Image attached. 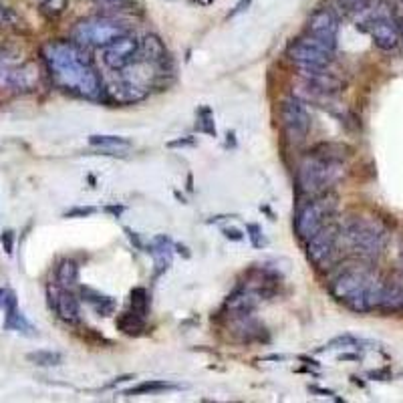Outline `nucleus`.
<instances>
[{
	"mask_svg": "<svg viewBox=\"0 0 403 403\" xmlns=\"http://www.w3.org/2000/svg\"><path fill=\"white\" fill-rule=\"evenodd\" d=\"M26 359L38 367H57L63 363V355L57 351H46V349H40V351H32L26 355Z\"/></svg>",
	"mask_w": 403,
	"mask_h": 403,
	"instance_id": "obj_23",
	"label": "nucleus"
},
{
	"mask_svg": "<svg viewBox=\"0 0 403 403\" xmlns=\"http://www.w3.org/2000/svg\"><path fill=\"white\" fill-rule=\"evenodd\" d=\"M46 298H48V307L57 313V317L69 325H75L81 321V309H79V300L77 296L63 286H55L50 284L46 288Z\"/></svg>",
	"mask_w": 403,
	"mask_h": 403,
	"instance_id": "obj_13",
	"label": "nucleus"
},
{
	"mask_svg": "<svg viewBox=\"0 0 403 403\" xmlns=\"http://www.w3.org/2000/svg\"><path fill=\"white\" fill-rule=\"evenodd\" d=\"M307 36L335 53L339 40V18L331 8L315 10L307 20Z\"/></svg>",
	"mask_w": 403,
	"mask_h": 403,
	"instance_id": "obj_10",
	"label": "nucleus"
},
{
	"mask_svg": "<svg viewBox=\"0 0 403 403\" xmlns=\"http://www.w3.org/2000/svg\"><path fill=\"white\" fill-rule=\"evenodd\" d=\"M125 232H127V236H129L131 244H135V248H143V244H141V240H139V236H137L135 232H131L129 228H125Z\"/></svg>",
	"mask_w": 403,
	"mask_h": 403,
	"instance_id": "obj_39",
	"label": "nucleus"
},
{
	"mask_svg": "<svg viewBox=\"0 0 403 403\" xmlns=\"http://www.w3.org/2000/svg\"><path fill=\"white\" fill-rule=\"evenodd\" d=\"M89 145L93 147H101L105 151L103 156H115L111 151H119V149H129L131 141L119 135H89Z\"/></svg>",
	"mask_w": 403,
	"mask_h": 403,
	"instance_id": "obj_20",
	"label": "nucleus"
},
{
	"mask_svg": "<svg viewBox=\"0 0 403 403\" xmlns=\"http://www.w3.org/2000/svg\"><path fill=\"white\" fill-rule=\"evenodd\" d=\"M107 95L111 97V101H115V103H137V101H143L147 95H149V89L135 83L133 79L125 77L123 73H119L117 81H113L107 89Z\"/></svg>",
	"mask_w": 403,
	"mask_h": 403,
	"instance_id": "obj_15",
	"label": "nucleus"
},
{
	"mask_svg": "<svg viewBox=\"0 0 403 403\" xmlns=\"http://www.w3.org/2000/svg\"><path fill=\"white\" fill-rule=\"evenodd\" d=\"M224 232V236L228 238V240H234V242H240L244 236H242V232L240 230H236V228H224L222 230Z\"/></svg>",
	"mask_w": 403,
	"mask_h": 403,
	"instance_id": "obj_36",
	"label": "nucleus"
},
{
	"mask_svg": "<svg viewBox=\"0 0 403 403\" xmlns=\"http://www.w3.org/2000/svg\"><path fill=\"white\" fill-rule=\"evenodd\" d=\"M335 4L343 14L355 16V14H363L369 10L371 0H335Z\"/></svg>",
	"mask_w": 403,
	"mask_h": 403,
	"instance_id": "obj_24",
	"label": "nucleus"
},
{
	"mask_svg": "<svg viewBox=\"0 0 403 403\" xmlns=\"http://www.w3.org/2000/svg\"><path fill=\"white\" fill-rule=\"evenodd\" d=\"M280 123L286 139L294 145L302 143L309 137L311 131V113L305 107V103L294 95L282 101L280 107Z\"/></svg>",
	"mask_w": 403,
	"mask_h": 403,
	"instance_id": "obj_8",
	"label": "nucleus"
},
{
	"mask_svg": "<svg viewBox=\"0 0 403 403\" xmlns=\"http://www.w3.org/2000/svg\"><path fill=\"white\" fill-rule=\"evenodd\" d=\"M4 329H6V331H18V333H28V331H32L30 323L24 319V315H22L18 309L6 315V319H4Z\"/></svg>",
	"mask_w": 403,
	"mask_h": 403,
	"instance_id": "obj_26",
	"label": "nucleus"
},
{
	"mask_svg": "<svg viewBox=\"0 0 403 403\" xmlns=\"http://www.w3.org/2000/svg\"><path fill=\"white\" fill-rule=\"evenodd\" d=\"M397 28H399V36L403 40V18H397Z\"/></svg>",
	"mask_w": 403,
	"mask_h": 403,
	"instance_id": "obj_41",
	"label": "nucleus"
},
{
	"mask_svg": "<svg viewBox=\"0 0 403 403\" xmlns=\"http://www.w3.org/2000/svg\"><path fill=\"white\" fill-rule=\"evenodd\" d=\"M105 212H109V214H113L117 218V216H121L125 212V206H105Z\"/></svg>",
	"mask_w": 403,
	"mask_h": 403,
	"instance_id": "obj_38",
	"label": "nucleus"
},
{
	"mask_svg": "<svg viewBox=\"0 0 403 403\" xmlns=\"http://www.w3.org/2000/svg\"><path fill=\"white\" fill-rule=\"evenodd\" d=\"M198 129L208 133V135H216V125H214V117H212L210 107H202L198 111Z\"/></svg>",
	"mask_w": 403,
	"mask_h": 403,
	"instance_id": "obj_28",
	"label": "nucleus"
},
{
	"mask_svg": "<svg viewBox=\"0 0 403 403\" xmlns=\"http://www.w3.org/2000/svg\"><path fill=\"white\" fill-rule=\"evenodd\" d=\"M252 4V0H238V4L234 6V10L228 14V18H232V16H236V14H240V12H244V10H248V6Z\"/></svg>",
	"mask_w": 403,
	"mask_h": 403,
	"instance_id": "obj_35",
	"label": "nucleus"
},
{
	"mask_svg": "<svg viewBox=\"0 0 403 403\" xmlns=\"http://www.w3.org/2000/svg\"><path fill=\"white\" fill-rule=\"evenodd\" d=\"M258 302H260V292L246 288V286H240L226 298L224 311L234 319H242V317H250L254 313Z\"/></svg>",
	"mask_w": 403,
	"mask_h": 403,
	"instance_id": "obj_14",
	"label": "nucleus"
},
{
	"mask_svg": "<svg viewBox=\"0 0 403 403\" xmlns=\"http://www.w3.org/2000/svg\"><path fill=\"white\" fill-rule=\"evenodd\" d=\"M174 242L170 236H156L151 240L147 252L154 256V264H156V272L154 276H162L170 266H172V256H174Z\"/></svg>",
	"mask_w": 403,
	"mask_h": 403,
	"instance_id": "obj_16",
	"label": "nucleus"
},
{
	"mask_svg": "<svg viewBox=\"0 0 403 403\" xmlns=\"http://www.w3.org/2000/svg\"><path fill=\"white\" fill-rule=\"evenodd\" d=\"M115 327H117L123 335H129V337H139V335H143L145 329H147L145 317L139 315V313H135V311H131V309L125 311V313H121V315L117 317Z\"/></svg>",
	"mask_w": 403,
	"mask_h": 403,
	"instance_id": "obj_19",
	"label": "nucleus"
},
{
	"mask_svg": "<svg viewBox=\"0 0 403 403\" xmlns=\"http://www.w3.org/2000/svg\"><path fill=\"white\" fill-rule=\"evenodd\" d=\"M357 345H361V341L357 337H353V335H339L333 341H329V345H325V349H343V347L349 349V347H357Z\"/></svg>",
	"mask_w": 403,
	"mask_h": 403,
	"instance_id": "obj_30",
	"label": "nucleus"
},
{
	"mask_svg": "<svg viewBox=\"0 0 403 403\" xmlns=\"http://www.w3.org/2000/svg\"><path fill=\"white\" fill-rule=\"evenodd\" d=\"M246 234H248V238H250V244L254 246V248L266 246V240H264V236H262V228H260L258 224H248V226H246Z\"/></svg>",
	"mask_w": 403,
	"mask_h": 403,
	"instance_id": "obj_31",
	"label": "nucleus"
},
{
	"mask_svg": "<svg viewBox=\"0 0 403 403\" xmlns=\"http://www.w3.org/2000/svg\"><path fill=\"white\" fill-rule=\"evenodd\" d=\"M131 311L147 317L149 313V292L143 286H135L131 290Z\"/></svg>",
	"mask_w": 403,
	"mask_h": 403,
	"instance_id": "obj_25",
	"label": "nucleus"
},
{
	"mask_svg": "<svg viewBox=\"0 0 403 403\" xmlns=\"http://www.w3.org/2000/svg\"><path fill=\"white\" fill-rule=\"evenodd\" d=\"M101 8H109V10H123L125 6L131 4V0H95Z\"/></svg>",
	"mask_w": 403,
	"mask_h": 403,
	"instance_id": "obj_33",
	"label": "nucleus"
},
{
	"mask_svg": "<svg viewBox=\"0 0 403 403\" xmlns=\"http://www.w3.org/2000/svg\"><path fill=\"white\" fill-rule=\"evenodd\" d=\"M170 389H180V385L170 383V381H156V379H151V381H143V383H139V385L127 389L125 395H127V397H133V395H149V393H162V391H170Z\"/></svg>",
	"mask_w": 403,
	"mask_h": 403,
	"instance_id": "obj_22",
	"label": "nucleus"
},
{
	"mask_svg": "<svg viewBox=\"0 0 403 403\" xmlns=\"http://www.w3.org/2000/svg\"><path fill=\"white\" fill-rule=\"evenodd\" d=\"M345 174L343 160L333 154H315L307 156L298 164L296 170V186L298 192L307 198L327 194Z\"/></svg>",
	"mask_w": 403,
	"mask_h": 403,
	"instance_id": "obj_3",
	"label": "nucleus"
},
{
	"mask_svg": "<svg viewBox=\"0 0 403 403\" xmlns=\"http://www.w3.org/2000/svg\"><path fill=\"white\" fill-rule=\"evenodd\" d=\"M20 24V16L6 4L0 2V28H16Z\"/></svg>",
	"mask_w": 403,
	"mask_h": 403,
	"instance_id": "obj_29",
	"label": "nucleus"
},
{
	"mask_svg": "<svg viewBox=\"0 0 403 403\" xmlns=\"http://www.w3.org/2000/svg\"><path fill=\"white\" fill-rule=\"evenodd\" d=\"M339 240H341V230L329 222L325 228H321L315 236H311L307 240V256H309V260L317 268H327L333 262L335 254H337Z\"/></svg>",
	"mask_w": 403,
	"mask_h": 403,
	"instance_id": "obj_9",
	"label": "nucleus"
},
{
	"mask_svg": "<svg viewBox=\"0 0 403 403\" xmlns=\"http://www.w3.org/2000/svg\"><path fill=\"white\" fill-rule=\"evenodd\" d=\"M42 59L59 89L89 101L101 99L105 89L85 46L75 40H50L42 46Z\"/></svg>",
	"mask_w": 403,
	"mask_h": 403,
	"instance_id": "obj_1",
	"label": "nucleus"
},
{
	"mask_svg": "<svg viewBox=\"0 0 403 403\" xmlns=\"http://www.w3.org/2000/svg\"><path fill=\"white\" fill-rule=\"evenodd\" d=\"M79 280V266L75 260L71 258H65L59 262L57 266V284L63 286V288H71L75 286Z\"/></svg>",
	"mask_w": 403,
	"mask_h": 403,
	"instance_id": "obj_21",
	"label": "nucleus"
},
{
	"mask_svg": "<svg viewBox=\"0 0 403 403\" xmlns=\"http://www.w3.org/2000/svg\"><path fill=\"white\" fill-rule=\"evenodd\" d=\"M335 208H337L335 196H331L329 192L323 196H315L307 204H302L294 216V230H296L298 238L307 242L321 228H325L331 222Z\"/></svg>",
	"mask_w": 403,
	"mask_h": 403,
	"instance_id": "obj_6",
	"label": "nucleus"
},
{
	"mask_svg": "<svg viewBox=\"0 0 403 403\" xmlns=\"http://www.w3.org/2000/svg\"><path fill=\"white\" fill-rule=\"evenodd\" d=\"M67 4L69 0H44V2H40V10L48 18H57L67 10Z\"/></svg>",
	"mask_w": 403,
	"mask_h": 403,
	"instance_id": "obj_27",
	"label": "nucleus"
},
{
	"mask_svg": "<svg viewBox=\"0 0 403 403\" xmlns=\"http://www.w3.org/2000/svg\"><path fill=\"white\" fill-rule=\"evenodd\" d=\"M184 145H194V139L192 137H186V139H176V141H170L168 147H184Z\"/></svg>",
	"mask_w": 403,
	"mask_h": 403,
	"instance_id": "obj_37",
	"label": "nucleus"
},
{
	"mask_svg": "<svg viewBox=\"0 0 403 403\" xmlns=\"http://www.w3.org/2000/svg\"><path fill=\"white\" fill-rule=\"evenodd\" d=\"M40 2H44V0H38V4H40Z\"/></svg>",
	"mask_w": 403,
	"mask_h": 403,
	"instance_id": "obj_42",
	"label": "nucleus"
},
{
	"mask_svg": "<svg viewBox=\"0 0 403 403\" xmlns=\"http://www.w3.org/2000/svg\"><path fill=\"white\" fill-rule=\"evenodd\" d=\"M313 393H321V395H327V397H333L335 393L333 391H329V389H321V387H309Z\"/></svg>",
	"mask_w": 403,
	"mask_h": 403,
	"instance_id": "obj_40",
	"label": "nucleus"
},
{
	"mask_svg": "<svg viewBox=\"0 0 403 403\" xmlns=\"http://www.w3.org/2000/svg\"><path fill=\"white\" fill-rule=\"evenodd\" d=\"M81 296H83V300H87L89 305L95 309V313L99 317H109V315L115 313L117 302H115V298H111L107 294H101L99 290H93V288L85 286V288H81Z\"/></svg>",
	"mask_w": 403,
	"mask_h": 403,
	"instance_id": "obj_18",
	"label": "nucleus"
},
{
	"mask_svg": "<svg viewBox=\"0 0 403 403\" xmlns=\"http://www.w3.org/2000/svg\"><path fill=\"white\" fill-rule=\"evenodd\" d=\"M137 57H139V40L131 34H125L103 48V63L107 69L115 73L129 67L133 61H137Z\"/></svg>",
	"mask_w": 403,
	"mask_h": 403,
	"instance_id": "obj_11",
	"label": "nucleus"
},
{
	"mask_svg": "<svg viewBox=\"0 0 403 403\" xmlns=\"http://www.w3.org/2000/svg\"><path fill=\"white\" fill-rule=\"evenodd\" d=\"M286 57L300 71H321V69H329V65L333 63L331 50L319 44L317 40H313L311 36L292 40L286 48Z\"/></svg>",
	"mask_w": 403,
	"mask_h": 403,
	"instance_id": "obj_7",
	"label": "nucleus"
},
{
	"mask_svg": "<svg viewBox=\"0 0 403 403\" xmlns=\"http://www.w3.org/2000/svg\"><path fill=\"white\" fill-rule=\"evenodd\" d=\"M125 34H129L127 26L111 16L83 18L71 30V38L85 48H105L107 44L115 42Z\"/></svg>",
	"mask_w": 403,
	"mask_h": 403,
	"instance_id": "obj_5",
	"label": "nucleus"
},
{
	"mask_svg": "<svg viewBox=\"0 0 403 403\" xmlns=\"http://www.w3.org/2000/svg\"><path fill=\"white\" fill-rule=\"evenodd\" d=\"M365 30L371 34L373 42L377 48L385 50H395L397 44L401 42V36H399V28H397V20L385 12H377L373 14L369 20H367V26Z\"/></svg>",
	"mask_w": 403,
	"mask_h": 403,
	"instance_id": "obj_12",
	"label": "nucleus"
},
{
	"mask_svg": "<svg viewBox=\"0 0 403 403\" xmlns=\"http://www.w3.org/2000/svg\"><path fill=\"white\" fill-rule=\"evenodd\" d=\"M0 242H2L4 252L10 256V254H12V250H14V232H12V230H4L2 236H0Z\"/></svg>",
	"mask_w": 403,
	"mask_h": 403,
	"instance_id": "obj_34",
	"label": "nucleus"
},
{
	"mask_svg": "<svg viewBox=\"0 0 403 403\" xmlns=\"http://www.w3.org/2000/svg\"><path fill=\"white\" fill-rule=\"evenodd\" d=\"M139 57L156 67H164L166 61H170L164 40L156 34H145L143 40H139Z\"/></svg>",
	"mask_w": 403,
	"mask_h": 403,
	"instance_id": "obj_17",
	"label": "nucleus"
},
{
	"mask_svg": "<svg viewBox=\"0 0 403 403\" xmlns=\"http://www.w3.org/2000/svg\"><path fill=\"white\" fill-rule=\"evenodd\" d=\"M385 282L379 274L361 264L343 268L329 284V292L335 300L355 313H371L381 307Z\"/></svg>",
	"mask_w": 403,
	"mask_h": 403,
	"instance_id": "obj_2",
	"label": "nucleus"
},
{
	"mask_svg": "<svg viewBox=\"0 0 403 403\" xmlns=\"http://www.w3.org/2000/svg\"><path fill=\"white\" fill-rule=\"evenodd\" d=\"M97 212V208L93 206H77V208H71L65 212V218H87V216H93Z\"/></svg>",
	"mask_w": 403,
	"mask_h": 403,
	"instance_id": "obj_32",
	"label": "nucleus"
},
{
	"mask_svg": "<svg viewBox=\"0 0 403 403\" xmlns=\"http://www.w3.org/2000/svg\"><path fill=\"white\" fill-rule=\"evenodd\" d=\"M341 238L345 240L347 248L355 252L357 256H361L363 260H375L383 254L389 240V232L379 220L359 216L351 218L343 226Z\"/></svg>",
	"mask_w": 403,
	"mask_h": 403,
	"instance_id": "obj_4",
	"label": "nucleus"
}]
</instances>
